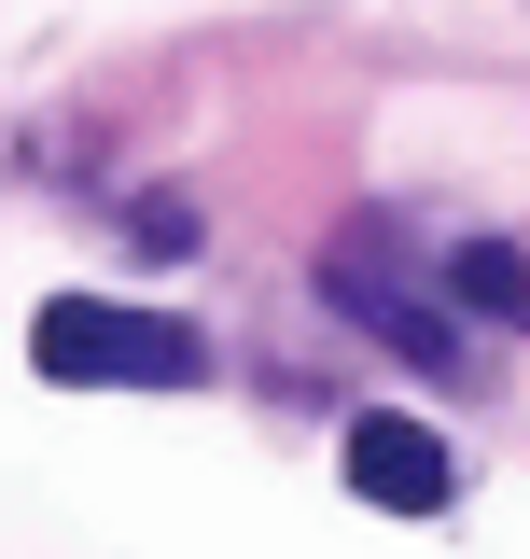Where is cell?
Returning a JSON list of instances; mask_svg holds the SVG:
<instances>
[{"label":"cell","mask_w":530,"mask_h":559,"mask_svg":"<svg viewBox=\"0 0 530 559\" xmlns=\"http://www.w3.org/2000/svg\"><path fill=\"white\" fill-rule=\"evenodd\" d=\"M349 476H363V503H392V518H447L461 503V462H447V433L433 419H349Z\"/></svg>","instance_id":"2"},{"label":"cell","mask_w":530,"mask_h":559,"mask_svg":"<svg viewBox=\"0 0 530 559\" xmlns=\"http://www.w3.org/2000/svg\"><path fill=\"white\" fill-rule=\"evenodd\" d=\"M28 364L70 378V392H196L209 336L196 322H154V308H98V294H57L28 322Z\"/></svg>","instance_id":"1"},{"label":"cell","mask_w":530,"mask_h":559,"mask_svg":"<svg viewBox=\"0 0 530 559\" xmlns=\"http://www.w3.org/2000/svg\"><path fill=\"white\" fill-rule=\"evenodd\" d=\"M461 294H474V308H530V266H517V252H461Z\"/></svg>","instance_id":"3"}]
</instances>
